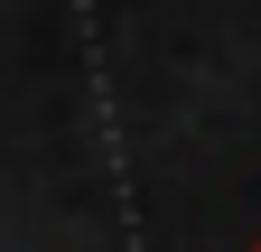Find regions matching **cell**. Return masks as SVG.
Returning <instances> with one entry per match:
<instances>
[{
    "instance_id": "cell-1",
    "label": "cell",
    "mask_w": 261,
    "mask_h": 252,
    "mask_svg": "<svg viewBox=\"0 0 261 252\" xmlns=\"http://www.w3.org/2000/svg\"><path fill=\"white\" fill-rule=\"evenodd\" d=\"M252 252H261V243H252Z\"/></svg>"
}]
</instances>
